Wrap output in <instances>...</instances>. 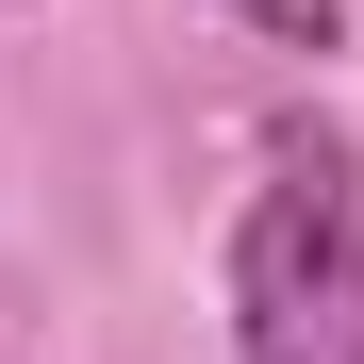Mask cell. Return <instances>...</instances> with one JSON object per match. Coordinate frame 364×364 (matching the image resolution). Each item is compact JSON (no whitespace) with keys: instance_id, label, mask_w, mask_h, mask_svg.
I'll list each match as a JSON object with an SVG mask.
<instances>
[{"instance_id":"obj_1","label":"cell","mask_w":364,"mask_h":364,"mask_svg":"<svg viewBox=\"0 0 364 364\" xmlns=\"http://www.w3.org/2000/svg\"><path fill=\"white\" fill-rule=\"evenodd\" d=\"M232 364H364V182L331 133H265L232 215Z\"/></svg>"},{"instance_id":"obj_2","label":"cell","mask_w":364,"mask_h":364,"mask_svg":"<svg viewBox=\"0 0 364 364\" xmlns=\"http://www.w3.org/2000/svg\"><path fill=\"white\" fill-rule=\"evenodd\" d=\"M232 17H249L265 50H331V33H348V0H232Z\"/></svg>"}]
</instances>
